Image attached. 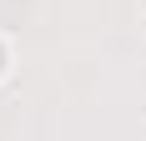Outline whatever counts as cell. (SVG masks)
Masks as SVG:
<instances>
[]
</instances>
